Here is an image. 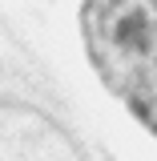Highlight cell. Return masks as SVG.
<instances>
[{
    "mask_svg": "<svg viewBox=\"0 0 157 161\" xmlns=\"http://www.w3.org/2000/svg\"><path fill=\"white\" fill-rule=\"evenodd\" d=\"M85 40L101 77L149 125L153 113V0H85Z\"/></svg>",
    "mask_w": 157,
    "mask_h": 161,
    "instance_id": "obj_1",
    "label": "cell"
}]
</instances>
